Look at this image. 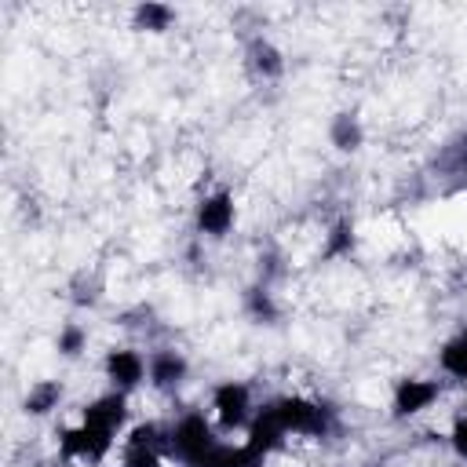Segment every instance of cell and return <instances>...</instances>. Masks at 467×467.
Segmentation results:
<instances>
[{
    "mask_svg": "<svg viewBox=\"0 0 467 467\" xmlns=\"http://www.w3.org/2000/svg\"><path fill=\"white\" fill-rule=\"evenodd\" d=\"M441 394H445V383L438 376H401L390 387V416L401 423L420 420L441 401Z\"/></svg>",
    "mask_w": 467,
    "mask_h": 467,
    "instance_id": "8992f818",
    "label": "cell"
},
{
    "mask_svg": "<svg viewBox=\"0 0 467 467\" xmlns=\"http://www.w3.org/2000/svg\"><path fill=\"white\" fill-rule=\"evenodd\" d=\"M354 248H358V226H354V219L350 215L332 219L325 226V234H321V255L336 263V259H350Z\"/></svg>",
    "mask_w": 467,
    "mask_h": 467,
    "instance_id": "9a60e30c",
    "label": "cell"
},
{
    "mask_svg": "<svg viewBox=\"0 0 467 467\" xmlns=\"http://www.w3.org/2000/svg\"><path fill=\"white\" fill-rule=\"evenodd\" d=\"M241 306H244V314H248L252 325H277L281 321V303H277L274 288L263 285V281H255V285L244 288Z\"/></svg>",
    "mask_w": 467,
    "mask_h": 467,
    "instance_id": "2e32d148",
    "label": "cell"
},
{
    "mask_svg": "<svg viewBox=\"0 0 467 467\" xmlns=\"http://www.w3.org/2000/svg\"><path fill=\"white\" fill-rule=\"evenodd\" d=\"M237 226V197L226 186H212L193 201V234L201 241H223Z\"/></svg>",
    "mask_w": 467,
    "mask_h": 467,
    "instance_id": "5b68a950",
    "label": "cell"
},
{
    "mask_svg": "<svg viewBox=\"0 0 467 467\" xmlns=\"http://www.w3.org/2000/svg\"><path fill=\"white\" fill-rule=\"evenodd\" d=\"M175 22H179V11H175L171 4L146 0V4H135V7H131V29H139V33L161 36V33H168Z\"/></svg>",
    "mask_w": 467,
    "mask_h": 467,
    "instance_id": "e0dca14e",
    "label": "cell"
},
{
    "mask_svg": "<svg viewBox=\"0 0 467 467\" xmlns=\"http://www.w3.org/2000/svg\"><path fill=\"white\" fill-rule=\"evenodd\" d=\"M128 398H131V394L102 390V394H95V398H88V401L80 405V416H77V420H84V423H91V427H102V431H113V434L124 438V431L131 427V401H128Z\"/></svg>",
    "mask_w": 467,
    "mask_h": 467,
    "instance_id": "9c48e42d",
    "label": "cell"
},
{
    "mask_svg": "<svg viewBox=\"0 0 467 467\" xmlns=\"http://www.w3.org/2000/svg\"><path fill=\"white\" fill-rule=\"evenodd\" d=\"M102 379L109 390L120 394H135L139 387H146V354L131 343H113L102 354Z\"/></svg>",
    "mask_w": 467,
    "mask_h": 467,
    "instance_id": "52a82bcc",
    "label": "cell"
},
{
    "mask_svg": "<svg viewBox=\"0 0 467 467\" xmlns=\"http://www.w3.org/2000/svg\"><path fill=\"white\" fill-rule=\"evenodd\" d=\"M88 343H91V332L80 321H62L58 332H55V354L66 358V361H77L88 350Z\"/></svg>",
    "mask_w": 467,
    "mask_h": 467,
    "instance_id": "d6986e66",
    "label": "cell"
},
{
    "mask_svg": "<svg viewBox=\"0 0 467 467\" xmlns=\"http://www.w3.org/2000/svg\"><path fill=\"white\" fill-rule=\"evenodd\" d=\"M445 441H449V452H452L460 463H467V412H456V416H452Z\"/></svg>",
    "mask_w": 467,
    "mask_h": 467,
    "instance_id": "44dd1931",
    "label": "cell"
},
{
    "mask_svg": "<svg viewBox=\"0 0 467 467\" xmlns=\"http://www.w3.org/2000/svg\"><path fill=\"white\" fill-rule=\"evenodd\" d=\"M168 452L153 445H120V467H168Z\"/></svg>",
    "mask_w": 467,
    "mask_h": 467,
    "instance_id": "ffe728a7",
    "label": "cell"
},
{
    "mask_svg": "<svg viewBox=\"0 0 467 467\" xmlns=\"http://www.w3.org/2000/svg\"><path fill=\"white\" fill-rule=\"evenodd\" d=\"M190 379V358L179 347H153L146 354V383L157 394H175Z\"/></svg>",
    "mask_w": 467,
    "mask_h": 467,
    "instance_id": "ba28073f",
    "label": "cell"
},
{
    "mask_svg": "<svg viewBox=\"0 0 467 467\" xmlns=\"http://www.w3.org/2000/svg\"><path fill=\"white\" fill-rule=\"evenodd\" d=\"M460 412H467V379L460 383Z\"/></svg>",
    "mask_w": 467,
    "mask_h": 467,
    "instance_id": "603a6c76",
    "label": "cell"
},
{
    "mask_svg": "<svg viewBox=\"0 0 467 467\" xmlns=\"http://www.w3.org/2000/svg\"><path fill=\"white\" fill-rule=\"evenodd\" d=\"M438 372L452 383L467 379V328H456L449 339H441L438 347Z\"/></svg>",
    "mask_w": 467,
    "mask_h": 467,
    "instance_id": "ac0fdd59",
    "label": "cell"
},
{
    "mask_svg": "<svg viewBox=\"0 0 467 467\" xmlns=\"http://www.w3.org/2000/svg\"><path fill=\"white\" fill-rule=\"evenodd\" d=\"M193 467H266V456H259L244 441H215Z\"/></svg>",
    "mask_w": 467,
    "mask_h": 467,
    "instance_id": "4fadbf2b",
    "label": "cell"
},
{
    "mask_svg": "<svg viewBox=\"0 0 467 467\" xmlns=\"http://www.w3.org/2000/svg\"><path fill=\"white\" fill-rule=\"evenodd\" d=\"M117 441H120V434L91 427L84 420L55 427V456H58V463H69V467H99V463H106L113 456Z\"/></svg>",
    "mask_w": 467,
    "mask_h": 467,
    "instance_id": "7a4b0ae2",
    "label": "cell"
},
{
    "mask_svg": "<svg viewBox=\"0 0 467 467\" xmlns=\"http://www.w3.org/2000/svg\"><path fill=\"white\" fill-rule=\"evenodd\" d=\"M69 292H73L69 299H73L77 306H95V303H99V281L88 277V274H80V277L69 285Z\"/></svg>",
    "mask_w": 467,
    "mask_h": 467,
    "instance_id": "7402d4cb",
    "label": "cell"
},
{
    "mask_svg": "<svg viewBox=\"0 0 467 467\" xmlns=\"http://www.w3.org/2000/svg\"><path fill=\"white\" fill-rule=\"evenodd\" d=\"M215 441H219V427L212 423L208 409H186L168 423V456L179 467H193Z\"/></svg>",
    "mask_w": 467,
    "mask_h": 467,
    "instance_id": "3957f363",
    "label": "cell"
},
{
    "mask_svg": "<svg viewBox=\"0 0 467 467\" xmlns=\"http://www.w3.org/2000/svg\"><path fill=\"white\" fill-rule=\"evenodd\" d=\"M255 409H259L255 390H252L244 379H234V376H230V379L212 383V390H208V416H212V423H215L223 434L248 431Z\"/></svg>",
    "mask_w": 467,
    "mask_h": 467,
    "instance_id": "277c9868",
    "label": "cell"
},
{
    "mask_svg": "<svg viewBox=\"0 0 467 467\" xmlns=\"http://www.w3.org/2000/svg\"><path fill=\"white\" fill-rule=\"evenodd\" d=\"M328 146L339 150V153H358L365 146V124H361V117L350 113V109L332 113V120H328Z\"/></svg>",
    "mask_w": 467,
    "mask_h": 467,
    "instance_id": "5bb4252c",
    "label": "cell"
},
{
    "mask_svg": "<svg viewBox=\"0 0 467 467\" xmlns=\"http://www.w3.org/2000/svg\"><path fill=\"white\" fill-rule=\"evenodd\" d=\"M244 445H252L259 456H277V452H285V445H288V431H285V423H281V416H277V409H274V401H263L259 409H255V416H252V423H248V431H244Z\"/></svg>",
    "mask_w": 467,
    "mask_h": 467,
    "instance_id": "30bf717a",
    "label": "cell"
},
{
    "mask_svg": "<svg viewBox=\"0 0 467 467\" xmlns=\"http://www.w3.org/2000/svg\"><path fill=\"white\" fill-rule=\"evenodd\" d=\"M244 69H248L255 80L270 84V80H277V77L285 73V51H281L270 36L255 33V36L244 44Z\"/></svg>",
    "mask_w": 467,
    "mask_h": 467,
    "instance_id": "8fae6325",
    "label": "cell"
},
{
    "mask_svg": "<svg viewBox=\"0 0 467 467\" xmlns=\"http://www.w3.org/2000/svg\"><path fill=\"white\" fill-rule=\"evenodd\" d=\"M62 401H66V383L47 376V379H36V383L26 387L18 409H22V416H29V420H44V416H55V412L62 409Z\"/></svg>",
    "mask_w": 467,
    "mask_h": 467,
    "instance_id": "7c38bea8",
    "label": "cell"
},
{
    "mask_svg": "<svg viewBox=\"0 0 467 467\" xmlns=\"http://www.w3.org/2000/svg\"><path fill=\"white\" fill-rule=\"evenodd\" d=\"M288 438H306V441H328L339 431V412L332 401L303 394V390H285L277 398H270Z\"/></svg>",
    "mask_w": 467,
    "mask_h": 467,
    "instance_id": "6da1fadb",
    "label": "cell"
}]
</instances>
